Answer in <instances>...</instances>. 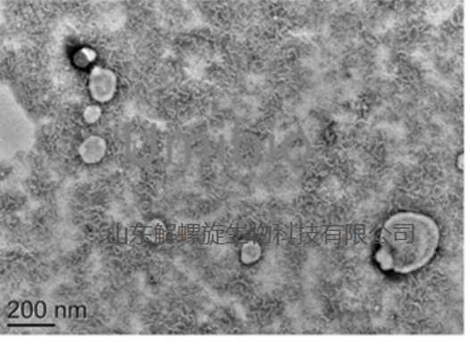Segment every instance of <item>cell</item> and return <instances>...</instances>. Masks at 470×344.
Instances as JSON below:
<instances>
[{"mask_svg":"<svg viewBox=\"0 0 470 344\" xmlns=\"http://www.w3.org/2000/svg\"><path fill=\"white\" fill-rule=\"evenodd\" d=\"M438 224L426 214L402 211L382 225L375 258L384 271L409 274L434 258L440 245Z\"/></svg>","mask_w":470,"mask_h":344,"instance_id":"cell-1","label":"cell"},{"mask_svg":"<svg viewBox=\"0 0 470 344\" xmlns=\"http://www.w3.org/2000/svg\"><path fill=\"white\" fill-rule=\"evenodd\" d=\"M114 79L112 75L108 74L107 70H98L91 78V90L97 99H108L109 94L114 90Z\"/></svg>","mask_w":470,"mask_h":344,"instance_id":"cell-2","label":"cell"}]
</instances>
